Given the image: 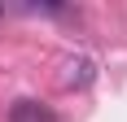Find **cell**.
Here are the masks:
<instances>
[{
  "label": "cell",
  "mask_w": 127,
  "mask_h": 122,
  "mask_svg": "<svg viewBox=\"0 0 127 122\" xmlns=\"http://www.w3.org/2000/svg\"><path fill=\"white\" fill-rule=\"evenodd\" d=\"M9 122H57V118H53V109L39 105V100H18L9 109Z\"/></svg>",
  "instance_id": "cell-1"
},
{
  "label": "cell",
  "mask_w": 127,
  "mask_h": 122,
  "mask_svg": "<svg viewBox=\"0 0 127 122\" xmlns=\"http://www.w3.org/2000/svg\"><path fill=\"white\" fill-rule=\"evenodd\" d=\"M62 83H66V87H83V83H92V57H70V61H66Z\"/></svg>",
  "instance_id": "cell-2"
},
{
  "label": "cell",
  "mask_w": 127,
  "mask_h": 122,
  "mask_svg": "<svg viewBox=\"0 0 127 122\" xmlns=\"http://www.w3.org/2000/svg\"><path fill=\"white\" fill-rule=\"evenodd\" d=\"M0 13H4V4H0Z\"/></svg>",
  "instance_id": "cell-3"
}]
</instances>
